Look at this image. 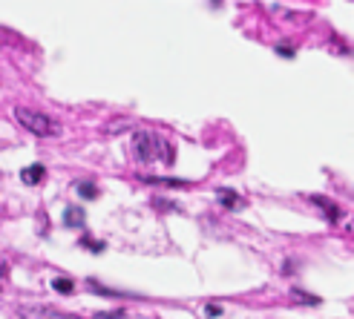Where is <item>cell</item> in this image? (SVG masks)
<instances>
[{"instance_id":"cell-1","label":"cell","mask_w":354,"mask_h":319,"mask_svg":"<svg viewBox=\"0 0 354 319\" xmlns=\"http://www.w3.org/2000/svg\"><path fill=\"white\" fill-rule=\"evenodd\" d=\"M133 153L138 162L145 164H153V162H173V147L167 144V141L153 133V130H136L133 133Z\"/></svg>"},{"instance_id":"cell-2","label":"cell","mask_w":354,"mask_h":319,"mask_svg":"<svg viewBox=\"0 0 354 319\" xmlns=\"http://www.w3.org/2000/svg\"><path fill=\"white\" fill-rule=\"evenodd\" d=\"M15 118L24 130H29L32 135L38 138H52V135H61V124L55 118H49L46 113L38 110H29V106H15Z\"/></svg>"},{"instance_id":"cell-3","label":"cell","mask_w":354,"mask_h":319,"mask_svg":"<svg viewBox=\"0 0 354 319\" xmlns=\"http://www.w3.org/2000/svg\"><path fill=\"white\" fill-rule=\"evenodd\" d=\"M17 316L21 319H84V316L64 313V311L49 308V305H21L17 308Z\"/></svg>"},{"instance_id":"cell-4","label":"cell","mask_w":354,"mask_h":319,"mask_svg":"<svg viewBox=\"0 0 354 319\" xmlns=\"http://www.w3.org/2000/svg\"><path fill=\"white\" fill-rule=\"evenodd\" d=\"M311 204H314V207H320V213H323V216H326L331 224H340V222L346 219V210H343L337 202H331L328 196H317V193H314V196H311Z\"/></svg>"},{"instance_id":"cell-5","label":"cell","mask_w":354,"mask_h":319,"mask_svg":"<svg viewBox=\"0 0 354 319\" xmlns=\"http://www.w3.org/2000/svg\"><path fill=\"white\" fill-rule=\"evenodd\" d=\"M216 199H219V204H222L225 210H239V207H245V199L239 196V193L227 190V187H219V190H216Z\"/></svg>"},{"instance_id":"cell-6","label":"cell","mask_w":354,"mask_h":319,"mask_svg":"<svg viewBox=\"0 0 354 319\" xmlns=\"http://www.w3.org/2000/svg\"><path fill=\"white\" fill-rule=\"evenodd\" d=\"M21 179H24V184H29V187L41 184V182L46 179V167H44V164H29V167L21 173Z\"/></svg>"},{"instance_id":"cell-7","label":"cell","mask_w":354,"mask_h":319,"mask_svg":"<svg viewBox=\"0 0 354 319\" xmlns=\"http://www.w3.org/2000/svg\"><path fill=\"white\" fill-rule=\"evenodd\" d=\"M64 224L66 227H84L86 224V213L81 210V207H66V213H64Z\"/></svg>"},{"instance_id":"cell-8","label":"cell","mask_w":354,"mask_h":319,"mask_svg":"<svg viewBox=\"0 0 354 319\" xmlns=\"http://www.w3.org/2000/svg\"><path fill=\"white\" fill-rule=\"evenodd\" d=\"M145 184H156V187H190V182L182 179H158V175H141Z\"/></svg>"},{"instance_id":"cell-9","label":"cell","mask_w":354,"mask_h":319,"mask_svg":"<svg viewBox=\"0 0 354 319\" xmlns=\"http://www.w3.org/2000/svg\"><path fill=\"white\" fill-rule=\"evenodd\" d=\"M78 196L81 199H98V187L93 184V182H78Z\"/></svg>"},{"instance_id":"cell-10","label":"cell","mask_w":354,"mask_h":319,"mask_svg":"<svg viewBox=\"0 0 354 319\" xmlns=\"http://www.w3.org/2000/svg\"><path fill=\"white\" fill-rule=\"evenodd\" d=\"M52 288H55L58 293H73V291H75L73 279H66V276H58V279H52Z\"/></svg>"},{"instance_id":"cell-11","label":"cell","mask_w":354,"mask_h":319,"mask_svg":"<svg viewBox=\"0 0 354 319\" xmlns=\"http://www.w3.org/2000/svg\"><path fill=\"white\" fill-rule=\"evenodd\" d=\"M291 293H294V299H299V302H303V305H320V302H323L320 296H314V293H306V291H299V288H294Z\"/></svg>"},{"instance_id":"cell-12","label":"cell","mask_w":354,"mask_h":319,"mask_svg":"<svg viewBox=\"0 0 354 319\" xmlns=\"http://www.w3.org/2000/svg\"><path fill=\"white\" fill-rule=\"evenodd\" d=\"M81 244H84V247H90V251H98V253L104 251V242H93L90 236H84V239H81Z\"/></svg>"},{"instance_id":"cell-13","label":"cell","mask_w":354,"mask_h":319,"mask_svg":"<svg viewBox=\"0 0 354 319\" xmlns=\"http://www.w3.org/2000/svg\"><path fill=\"white\" fill-rule=\"evenodd\" d=\"M6 276H9V264L0 259V285H3V279H6Z\"/></svg>"},{"instance_id":"cell-14","label":"cell","mask_w":354,"mask_h":319,"mask_svg":"<svg viewBox=\"0 0 354 319\" xmlns=\"http://www.w3.org/2000/svg\"><path fill=\"white\" fill-rule=\"evenodd\" d=\"M277 52H279L282 58H294V49L291 46H277Z\"/></svg>"},{"instance_id":"cell-15","label":"cell","mask_w":354,"mask_h":319,"mask_svg":"<svg viewBox=\"0 0 354 319\" xmlns=\"http://www.w3.org/2000/svg\"><path fill=\"white\" fill-rule=\"evenodd\" d=\"M222 313V308H216V305H205V316H219Z\"/></svg>"}]
</instances>
